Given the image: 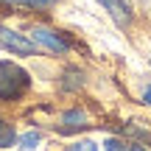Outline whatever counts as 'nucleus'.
<instances>
[{"label":"nucleus","instance_id":"obj_8","mask_svg":"<svg viewBox=\"0 0 151 151\" xmlns=\"http://www.w3.org/2000/svg\"><path fill=\"white\" fill-rule=\"evenodd\" d=\"M39 140H42V137H39L37 132H28V134H22V137H20V146L28 151V148H34V146H37Z\"/></svg>","mask_w":151,"mask_h":151},{"label":"nucleus","instance_id":"obj_13","mask_svg":"<svg viewBox=\"0 0 151 151\" xmlns=\"http://www.w3.org/2000/svg\"><path fill=\"white\" fill-rule=\"evenodd\" d=\"M129 151H146V148H140V146H134V148H129Z\"/></svg>","mask_w":151,"mask_h":151},{"label":"nucleus","instance_id":"obj_4","mask_svg":"<svg viewBox=\"0 0 151 151\" xmlns=\"http://www.w3.org/2000/svg\"><path fill=\"white\" fill-rule=\"evenodd\" d=\"M98 3H101L104 9L109 11V17L115 20V25H118V28H129V22H132V11H129V6H126L123 0H98Z\"/></svg>","mask_w":151,"mask_h":151},{"label":"nucleus","instance_id":"obj_9","mask_svg":"<svg viewBox=\"0 0 151 151\" xmlns=\"http://www.w3.org/2000/svg\"><path fill=\"white\" fill-rule=\"evenodd\" d=\"M67 151H98V146L92 140H78V143H73V146H67Z\"/></svg>","mask_w":151,"mask_h":151},{"label":"nucleus","instance_id":"obj_1","mask_svg":"<svg viewBox=\"0 0 151 151\" xmlns=\"http://www.w3.org/2000/svg\"><path fill=\"white\" fill-rule=\"evenodd\" d=\"M31 87V76L17 62L0 59V101H17Z\"/></svg>","mask_w":151,"mask_h":151},{"label":"nucleus","instance_id":"obj_7","mask_svg":"<svg viewBox=\"0 0 151 151\" xmlns=\"http://www.w3.org/2000/svg\"><path fill=\"white\" fill-rule=\"evenodd\" d=\"M14 143H17V132L0 118V148H9V146H14Z\"/></svg>","mask_w":151,"mask_h":151},{"label":"nucleus","instance_id":"obj_2","mask_svg":"<svg viewBox=\"0 0 151 151\" xmlns=\"http://www.w3.org/2000/svg\"><path fill=\"white\" fill-rule=\"evenodd\" d=\"M0 48L9 50V53H17V56H37L39 45L34 42V39L22 37V34L11 31V28L0 25Z\"/></svg>","mask_w":151,"mask_h":151},{"label":"nucleus","instance_id":"obj_10","mask_svg":"<svg viewBox=\"0 0 151 151\" xmlns=\"http://www.w3.org/2000/svg\"><path fill=\"white\" fill-rule=\"evenodd\" d=\"M104 148H106V151H129L123 146V140H118V137H109V140L104 143Z\"/></svg>","mask_w":151,"mask_h":151},{"label":"nucleus","instance_id":"obj_3","mask_svg":"<svg viewBox=\"0 0 151 151\" xmlns=\"http://www.w3.org/2000/svg\"><path fill=\"white\" fill-rule=\"evenodd\" d=\"M31 39L39 45V48H48L50 53H65V50H67V42L62 39V34L50 31V28H45V25L31 28Z\"/></svg>","mask_w":151,"mask_h":151},{"label":"nucleus","instance_id":"obj_11","mask_svg":"<svg viewBox=\"0 0 151 151\" xmlns=\"http://www.w3.org/2000/svg\"><path fill=\"white\" fill-rule=\"evenodd\" d=\"M25 6H31V9H50V6H56L59 0H22Z\"/></svg>","mask_w":151,"mask_h":151},{"label":"nucleus","instance_id":"obj_5","mask_svg":"<svg viewBox=\"0 0 151 151\" xmlns=\"http://www.w3.org/2000/svg\"><path fill=\"white\" fill-rule=\"evenodd\" d=\"M87 126V115L81 112V109H70V112L62 115V123H59V132L62 134H67V132H78Z\"/></svg>","mask_w":151,"mask_h":151},{"label":"nucleus","instance_id":"obj_14","mask_svg":"<svg viewBox=\"0 0 151 151\" xmlns=\"http://www.w3.org/2000/svg\"><path fill=\"white\" fill-rule=\"evenodd\" d=\"M148 62H151V56H148Z\"/></svg>","mask_w":151,"mask_h":151},{"label":"nucleus","instance_id":"obj_6","mask_svg":"<svg viewBox=\"0 0 151 151\" xmlns=\"http://www.w3.org/2000/svg\"><path fill=\"white\" fill-rule=\"evenodd\" d=\"M62 87H65V90H81V87H84V73H81L78 67H67V70L62 73Z\"/></svg>","mask_w":151,"mask_h":151},{"label":"nucleus","instance_id":"obj_12","mask_svg":"<svg viewBox=\"0 0 151 151\" xmlns=\"http://www.w3.org/2000/svg\"><path fill=\"white\" fill-rule=\"evenodd\" d=\"M143 101L151 106V87H146V90H143Z\"/></svg>","mask_w":151,"mask_h":151}]
</instances>
